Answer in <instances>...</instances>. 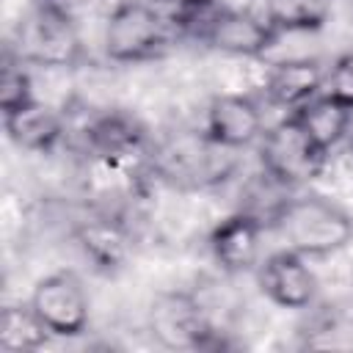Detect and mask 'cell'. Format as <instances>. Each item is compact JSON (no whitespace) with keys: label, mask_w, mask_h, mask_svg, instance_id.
Instances as JSON below:
<instances>
[{"label":"cell","mask_w":353,"mask_h":353,"mask_svg":"<svg viewBox=\"0 0 353 353\" xmlns=\"http://www.w3.org/2000/svg\"><path fill=\"white\" fill-rule=\"evenodd\" d=\"M287 248L306 259H325L353 243V215L328 193L306 190L287 196L270 215Z\"/></svg>","instance_id":"6da1fadb"},{"label":"cell","mask_w":353,"mask_h":353,"mask_svg":"<svg viewBox=\"0 0 353 353\" xmlns=\"http://www.w3.org/2000/svg\"><path fill=\"white\" fill-rule=\"evenodd\" d=\"M174 22L160 0H116L102 25V55L116 66H141L168 55Z\"/></svg>","instance_id":"7a4b0ae2"},{"label":"cell","mask_w":353,"mask_h":353,"mask_svg":"<svg viewBox=\"0 0 353 353\" xmlns=\"http://www.w3.org/2000/svg\"><path fill=\"white\" fill-rule=\"evenodd\" d=\"M256 157L259 171L284 190L314 185L317 179H323L328 163V154L312 141V135L303 130L295 113H287L284 119L268 124V130L259 138Z\"/></svg>","instance_id":"3957f363"},{"label":"cell","mask_w":353,"mask_h":353,"mask_svg":"<svg viewBox=\"0 0 353 353\" xmlns=\"http://www.w3.org/2000/svg\"><path fill=\"white\" fill-rule=\"evenodd\" d=\"M28 66L47 72H69L83 61V39L72 11L33 0L17 30V50Z\"/></svg>","instance_id":"277c9868"},{"label":"cell","mask_w":353,"mask_h":353,"mask_svg":"<svg viewBox=\"0 0 353 353\" xmlns=\"http://www.w3.org/2000/svg\"><path fill=\"white\" fill-rule=\"evenodd\" d=\"M146 331L165 350H204L218 345V320L193 290H160L146 306Z\"/></svg>","instance_id":"5b68a950"},{"label":"cell","mask_w":353,"mask_h":353,"mask_svg":"<svg viewBox=\"0 0 353 353\" xmlns=\"http://www.w3.org/2000/svg\"><path fill=\"white\" fill-rule=\"evenodd\" d=\"M199 41L226 58H268L281 33L251 6H215L201 22Z\"/></svg>","instance_id":"8992f818"},{"label":"cell","mask_w":353,"mask_h":353,"mask_svg":"<svg viewBox=\"0 0 353 353\" xmlns=\"http://www.w3.org/2000/svg\"><path fill=\"white\" fill-rule=\"evenodd\" d=\"M28 303L55 339L83 336L91 325V295L83 279L69 268L41 276L33 284Z\"/></svg>","instance_id":"52a82bcc"},{"label":"cell","mask_w":353,"mask_h":353,"mask_svg":"<svg viewBox=\"0 0 353 353\" xmlns=\"http://www.w3.org/2000/svg\"><path fill=\"white\" fill-rule=\"evenodd\" d=\"M256 287L268 303L287 312H309L317 303L320 295V279L317 270L309 265V259L292 248L270 251L259 259L256 270Z\"/></svg>","instance_id":"ba28073f"},{"label":"cell","mask_w":353,"mask_h":353,"mask_svg":"<svg viewBox=\"0 0 353 353\" xmlns=\"http://www.w3.org/2000/svg\"><path fill=\"white\" fill-rule=\"evenodd\" d=\"M72 240L80 254L91 262V268L102 276L121 273L135 254V234L121 212L97 210L74 218Z\"/></svg>","instance_id":"9c48e42d"},{"label":"cell","mask_w":353,"mask_h":353,"mask_svg":"<svg viewBox=\"0 0 353 353\" xmlns=\"http://www.w3.org/2000/svg\"><path fill=\"white\" fill-rule=\"evenodd\" d=\"M268 130L262 105L254 94L245 91H215L201 110V132L232 152L259 143Z\"/></svg>","instance_id":"30bf717a"},{"label":"cell","mask_w":353,"mask_h":353,"mask_svg":"<svg viewBox=\"0 0 353 353\" xmlns=\"http://www.w3.org/2000/svg\"><path fill=\"white\" fill-rule=\"evenodd\" d=\"M265 223L251 210H234L215 221L207 232V251L223 276H243L256 270L262 259Z\"/></svg>","instance_id":"8fae6325"},{"label":"cell","mask_w":353,"mask_h":353,"mask_svg":"<svg viewBox=\"0 0 353 353\" xmlns=\"http://www.w3.org/2000/svg\"><path fill=\"white\" fill-rule=\"evenodd\" d=\"M63 110L66 108H58L41 97H36L33 102L3 113V130L19 152L52 154L69 132V121H66Z\"/></svg>","instance_id":"7c38bea8"},{"label":"cell","mask_w":353,"mask_h":353,"mask_svg":"<svg viewBox=\"0 0 353 353\" xmlns=\"http://www.w3.org/2000/svg\"><path fill=\"white\" fill-rule=\"evenodd\" d=\"M325 85V63L309 55H290V58H268L262 94L270 105L292 113L317 97Z\"/></svg>","instance_id":"4fadbf2b"},{"label":"cell","mask_w":353,"mask_h":353,"mask_svg":"<svg viewBox=\"0 0 353 353\" xmlns=\"http://www.w3.org/2000/svg\"><path fill=\"white\" fill-rule=\"evenodd\" d=\"M292 113L325 154L342 146L353 132V110L325 91H320Z\"/></svg>","instance_id":"5bb4252c"},{"label":"cell","mask_w":353,"mask_h":353,"mask_svg":"<svg viewBox=\"0 0 353 353\" xmlns=\"http://www.w3.org/2000/svg\"><path fill=\"white\" fill-rule=\"evenodd\" d=\"M55 339L30 303H6L0 312V350L3 353H33Z\"/></svg>","instance_id":"9a60e30c"},{"label":"cell","mask_w":353,"mask_h":353,"mask_svg":"<svg viewBox=\"0 0 353 353\" xmlns=\"http://www.w3.org/2000/svg\"><path fill=\"white\" fill-rule=\"evenodd\" d=\"M36 94V80H33V66H28L19 55L6 50L3 69H0V113H8L19 105L33 102Z\"/></svg>","instance_id":"2e32d148"},{"label":"cell","mask_w":353,"mask_h":353,"mask_svg":"<svg viewBox=\"0 0 353 353\" xmlns=\"http://www.w3.org/2000/svg\"><path fill=\"white\" fill-rule=\"evenodd\" d=\"M325 94H331L334 99H339L342 105H347L353 110V50L336 55L328 66H325Z\"/></svg>","instance_id":"e0dca14e"},{"label":"cell","mask_w":353,"mask_h":353,"mask_svg":"<svg viewBox=\"0 0 353 353\" xmlns=\"http://www.w3.org/2000/svg\"><path fill=\"white\" fill-rule=\"evenodd\" d=\"M350 287H353V270H350Z\"/></svg>","instance_id":"ac0fdd59"}]
</instances>
